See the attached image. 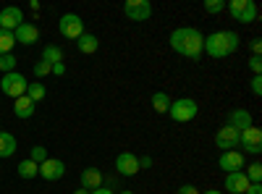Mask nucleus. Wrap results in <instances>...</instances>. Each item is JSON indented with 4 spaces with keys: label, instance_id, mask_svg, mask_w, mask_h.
Returning a JSON list of instances; mask_svg holds the SVG:
<instances>
[{
    "label": "nucleus",
    "instance_id": "3",
    "mask_svg": "<svg viewBox=\"0 0 262 194\" xmlns=\"http://www.w3.org/2000/svg\"><path fill=\"white\" fill-rule=\"evenodd\" d=\"M196 113H200V105H196V100H191V97L173 100L170 107H168V116L176 121V123H186V121H191Z\"/></svg>",
    "mask_w": 262,
    "mask_h": 194
},
{
    "label": "nucleus",
    "instance_id": "16",
    "mask_svg": "<svg viewBox=\"0 0 262 194\" xmlns=\"http://www.w3.org/2000/svg\"><path fill=\"white\" fill-rule=\"evenodd\" d=\"M247 186H249V179H247L244 170H236V174H226V189H228L231 194H244Z\"/></svg>",
    "mask_w": 262,
    "mask_h": 194
},
{
    "label": "nucleus",
    "instance_id": "20",
    "mask_svg": "<svg viewBox=\"0 0 262 194\" xmlns=\"http://www.w3.org/2000/svg\"><path fill=\"white\" fill-rule=\"evenodd\" d=\"M16 153V137L8 132H0V158H11Z\"/></svg>",
    "mask_w": 262,
    "mask_h": 194
},
{
    "label": "nucleus",
    "instance_id": "4",
    "mask_svg": "<svg viewBox=\"0 0 262 194\" xmlns=\"http://www.w3.org/2000/svg\"><path fill=\"white\" fill-rule=\"evenodd\" d=\"M228 13L233 16V21H238V24H252V21H257L259 8H257L254 0H231Z\"/></svg>",
    "mask_w": 262,
    "mask_h": 194
},
{
    "label": "nucleus",
    "instance_id": "8",
    "mask_svg": "<svg viewBox=\"0 0 262 194\" xmlns=\"http://www.w3.org/2000/svg\"><path fill=\"white\" fill-rule=\"evenodd\" d=\"M123 13L128 21H147L152 16V6H149V0H126Z\"/></svg>",
    "mask_w": 262,
    "mask_h": 194
},
{
    "label": "nucleus",
    "instance_id": "9",
    "mask_svg": "<svg viewBox=\"0 0 262 194\" xmlns=\"http://www.w3.org/2000/svg\"><path fill=\"white\" fill-rule=\"evenodd\" d=\"M215 147H221V153H228V149H238V132L233 126H221L215 134Z\"/></svg>",
    "mask_w": 262,
    "mask_h": 194
},
{
    "label": "nucleus",
    "instance_id": "34",
    "mask_svg": "<svg viewBox=\"0 0 262 194\" xmlns=\"http://www.w3.org/2000/svg\"><path fill=\"white\" fill-rule=\"evenodd\" d=\"M176 194H200V189H196L194 184H184V186H181Z\"/></svg>",
    "mask_w": 262,
    "mask_h": 194
},
{
    "label": "nucleus",
    "instance_id": "40",
    "mask_svg": "<svg viewBox=\"0 0 262 194\" xmlns=\"http://www.w3.org/2000/svg\"><path fill=\"white\" fill-rule=\"evenodd\" d=\"M205 194H223V191H221V189H207Z\"/></svg>",
    "mask_w": 262,
    "mask_h": 194
},
{
    "label": "nucleus",
    "instance_id": "24",
    "mask_svg": "<svg viewBox=\"0 0 262 194\" xmlns=\"http://www.w3.org/2000/svg\"><path fill=\"white\" fill-rule=\"evenodd\" d=\"M34 105L39 102V100H45V95H48V90H45V84H39V81H34V84H27V92H24Z\"/></svg>",
    "mask_w": 262,
    "mask_h": 194
},
{
    "label": "nucleus",
    "instance_id": "37",
    "mask_svg": "<svg viewBox=\"0 0 262 194\" xmlns=\"http://www.w3.org/2000/svg\"><path fill=\"white\" fill-rule=\"evenodd\" d=\"M50 74H55V76H63V74H66V66H63V63H55Z\"/></svg>",
    "mask_w": 262,
    "mask_h": 194
},
{
    "label": "nucleus",
    "instance_id": "14",
    "mask_svg": "<svg viewBox=\"0 0 262 194\" xmlns=\"http://www.w3.org/2000/svg\"><path fill=\"white\" fill-rule=\"evenodd\" d=\"M13 37H16V42H21V45H37L39 42V29L34 24H29V21H24V24L16 27Z\"/></svg>",
    "mask_w": 262,
    "mask_h": 194
},
{
    "label": "nucleus",
    "instance_id": "36",
    "mask_svg": "<svg viewBox=\"0 0 262 194\" xmlns=\"http://www.w3.org/2000/svg\"><path fill=\"white\" fill-rule=\"evenodd\" d=\"M244 194H262V184H249Z\"/></svg>",
    "mask_w": 262,
    "mask_h": 194
},
{
    "label": "nucleus",
    "instance_id": "29",
    "mask_svg": "<svg viewBox=\"0 0 262 194\" xmlns=\"http://www.w3.org/2000/svg\"><path fill=\"white\" fill-rule=\"evenodd\" d=\"M50 71H53L50 63H45V60H37V63H34V76H37V81L45 79V76H50Z\"/></svg>",
    "mask_w": 262,
    "mask_h": 194
},
{
    "label": "nucleus",
    "instance_id": "17",
    "mask_svg": "<svg viewBox=\"0 0 262 194\" xmlns=\"http://www.w3.org/2000/svg\"><path fill=\"white\" fill-rule=\"evenodd\" d=\"M228 126H233L236 132H244V128L252 126V116L249 111H244V107H236V111L228 113Z\"/></svg>",
    "mask_w": 262,
    "mask_h": 194
},
{
    "label": "nucleus",
    "instance_id": "10",
    "mask_svg": "<svg viewBox=\"0 0 262 194\" xmlns=\"http://www.w3.org/2000/svg\"><path fill=\"white\" fill-rule=\"evenodd\" d=\"M217 165H221L223 174H236V170H242V168H244L242 149H228V153H221V158H217Z\"/></svg>",
    "mask_w": 262,
    "mask_h": 194
},
{
    "label": "nucleus",
    "instance_id": "35",
    "mask_svg": "<svg viewBox=\"0 0 262 194\" xmlns=\"http://www.w3.org/2000/svg\"><path fill=\"white\" fill-rule=\"evenodd\" d=\"M149 165H152V158H149V155H142V158H139V170H144V168H149Z\"/></svg>",
    "mask_w": 262,
    "mask_h": 194
},
{
    "label": "nucleus",
    "instance_id": "26",
    "mask_svg": "<svg viewBox=\"0 0 262 194\" xmlns=\"http://www.w3.org/2000/svg\"><path fill=\"white\" fill-rule=\"evenodd\" d=\"M247 179H249V184H259L262 181V163H252V165H247Z\"/></svg>",
    "mask_w": 262,
    "mask_h": 194
},
{
    "label": "nucleus",
    "instance_id": "11",
    "mask_svg": "<svg viewBox=\"0 0 262 194\" xmlns=\"http://www.w3.org/2000/svg\"><path fill=\"white\" fill-rule=\"evenodd\" d=\"M18 24H24V13H21L18 6H8L0 11V29H6V32H16Z\"/></svg>",
    "mask_w": 262,
    "mask_h": 194
},
{
    "label": "nucleus",
    "instance_id": "1",
    "mask_svg": "<svg viewBox=\"0 0 262 194\" xmlns=\"http://www.w3.org/2000/svg\"><path fill=\"white\" fill-rule=\"evenodd\" d=\"M168 42H170V48L176 50L179 55H184L189 60H200L202 58V42H205V37H202L200 29H194V27H179V29L170 32Z\"/></svg>",
    "mask_w": 262,
    "mask_h": 194
},
{
    "label": "nucleus",
    "instance_id": "6",
    "mask_svg": "<svg viewBox=\"0 0 262 194\" xmlns=\"http://www.w3.org/2000/svg\"><path fill=\"white\" fill-rule=\"evenodd\" d=\"M58 29L66 39H79L84 34V21L79 13H63L58 18Z\"/></svg>",
    "mask_w": 262,
    "mask_h": 194
},
{
    "label": "nucleus",
    "instance_id": "18",
    "mask_svg": "<svg viewBox=\"0 0 262 194\" xmlns=\"http://www.w3.org/2000/svg\"><path fill=\"white\" fill-rule=\"evenodd\" d=\"M34 107H37V105H34L27 95H21V97L13 100V116H16V118H32V116H34Z\"/></svg>",
    "mask_w": 262,
    "mask_h": 194
},
{
    "label": "nucleus",
    "instance_id": "12",
    "mask_svg": "<svg viewBox=\"0 0 262 194\" xmlns=\"http://www.w3.org/2000/svg\"><path fill=\"white\" fill-rule=\"evenodd\" d=\"M116 170L121 176H137L139 174V158L134 153H121L116 158Z\"/></svg>",
    "mask_w": 262,
    "mask_h": 194
},
{
    "label": "nucleus",
    "instance_id": "27",
    "mask_svg": "<svg viewBox=\"0 0 262 194\" xmlns=\"http://www.w3.org/2000/svg\"><path fill=\"white\" fill-rule=\"evenodd\" d=\"M29 160H32V163H37V165H42V163L48 160V147H42V144L32 147V153H29Z\"/></svg>",
    "mask_w": 262,
    "mask_h": 194
},
{
    "label": "nucleus",
    "instance_id": "28",
    "mask_svg": "<svg viewBox=\"0 0 262 194\" xmlns=\"http://www.w3.org/2000/svg\"><path fill=\"white\" fill-rule=\"evenodd\" d=\"M0 71H6V74H13V71H16V58H13V53L0 55Z\"/></svg>",
    "mask_w": 262,
    "mask_h": 194
},
{
    "label": "nucleus",
    "instance_id": "22",
    "mask_svg": "<svg viewBox=\"0 0 262 194\" xmlns=\"http://www.w3.org/2000/svg\"><path fill=\"white\" fill-rule=\"evenodd\" d=\"M16 174H18L21 179H34V176L39 174V165L32 163V160L27 158V160H21V163L16 165Z\"/></svg>",
    "mask_w": 262,
    "mask_h": 194
},
{
    "label": "nucleus",
    "instance_id": "2",
    "mask_svg": "<svg viewBox=\"0 0 262 194\" xmlns=\"http://www.w3.org/2000/svg\"><path fill=\"white\" fill-rule=\"evenodd\" d=\"M238 45H242V37L231 29H223V32H212L205 37L202 53H207L210 58H228L238 50Z\"/></svg>",
    "mask_w": 262,
    "mask_h": 194
},
{
    "label": "nucleus",
    "instance_id": "25",
    "mask_svg": "<svg viewBox=\"0 0 262 194\" xmlns=\"http://www.w3.org/2000/svg\"><path fill=\"white\" fill-rule=\"evenodd\" d=\"M16 45V37L13 32H6V29H0V55H8Z\"/></svg>",
    "mask_w": 262,
    "mask_h": 194
},
{
    "label": "nucleus",
    "instance_id": "13",
    "mask_svg": "<svg viewBox=\"0 0 262 194\" xmlns=\"http://www.w3.org/2000/svg\"><path fill=\"white\" fill-rule=\"evenodd\" d=\"M63 174H66V163L63 160L48 158L45 163L39 165V176L45 179V181H58V179H63Z\"/></svg>",
    "mask_w": 262,
    "mask_h": 194
},
{
    "label": "nucleus",
    "instance_id": "23",
    "mask_svg": "<svg viewBox=\"0 0 262 194\" xmlns=\"http://www.w3.org/2000/svg\"><path fill=\"white\" fill-rule=\"evenodd\" d=\"M170 97H168V92H155L152 95V111L155 113H168V107H170Z\"/></svg>",
    "mask_w": 262,
    "mask_h": 194
},
{
    "label": "nucleus",
    "instance_id": "41",
    "mask_svg": "<svg viewBox=\"0 0 262 194\" xmlns=\"http://www.w3.org/2000/svg\"><path fill=\"white\" fill-rule=\"evenodd\" d=\"M74 194H90V191H86V189H76Z\"/></svg>",
    "mask_w": 262,
    "mask_h": 194
},
{
    "label": "nucleus",
    "instance_id": "30",
    "mask_svg": "<svg viewBox=\"0 0 262 194\" xmlns=\"http://www.w3.org/2000/svg\"><path fill=\"white\" fill-rule=\"evenodd\" d=\"M226 8V0H205V13H221Z\"/></svg>",
    "mask_w": 262,
    "mask_h": 194
},
{
    "label": "nucleus",
    "instance_id": "5",
    "mask_svg": "<svg viewBox=\"0 0 262 194\" xmlns=\"http://www.w3.org/2000/svg\"><path fill=\"white\" fill-rule=\"evenodd\" d=\"M27 79H24V74H18V71H13V74H3V79H0V92L3 95H8V97H21L27 92Z\"/></svg>",
    "mask_w": 262,
    "mask_h": 194
},
{
    "label": "nucleus",
    "instance_id": "21",
    "mask_svg": "<svg viewBox=\"0 0 262 194\" xmlns=\"http://www.w3.org/2000/svg\"><path fill=\"white\" fill-rule=\"evenodd\" d=\"M39 60H45L50 63V66H55V63H63V50L58 45H45L42 48V58Z\"/></svg>",
    "mask_w": 262,
    "mask_h": 194
},
{
    "label": "nucleus",
    "instance_id": "31",
    "mask_svg": "<svg viewBox=\"0 0 262 194\" xmlns=\"http://www.w3.org/2000/svg\"><path fill=\"white\" fill-rule=\"evenodd\" d=\"M249 69L254 71V76H262V55H252L249 58Z\"/></svg>",
    "mask_w": 262,
    "mask_h": 194
},
{
    "label": "nucleus",
    "instance_id": "43",
    "mask_svg": "<svg viewBox=\"0 0 262 194\" xmlns=\"http://www.w3.org/2000/svg\"><path fill=\"white\" fill-rule=\"evenodd\" d=\"M0 132H3V128H0Z\"/></svg>",
    "mask_w": 262,
    "mask_h": 194
},
{
    "label": "nucleus",
    "instance_id": "33",
    "mask_svg": "<svg viewBox=\"0 0 262 194\" xmlns=\"http://www.w3.org/2000/svg\"><path fill=\"white\" fill-rule=\"evenodd\" d=\"M249 48H252V55H262V39L254 37V39L249 42Z\"/></svg>",
    "mask_w": 262,
    "mask_h": 194
},
{
    "label": "nucleus",
    "instance_id": "19",
    "mask_svg": "<svg viewBox=\"0 0 262 194\" xmlns=\"http://www.w3.org/2000/svg\"><path fill=\"white\" fill-rule=\"evenodd\" d=\"M76 48H79V53H84V55H92V53H97V48H100V39L95 37V34H81L79 39H76Z\"/></svg>",
    "mask_w": 262,
    "mask_h": 194
},
{
    "label": "nucleus",
    "instance_id": "39",
    "mask_svg": "<svg viewBox=\"0 0 262 194\" xmlns=\"http://www.w3.org/2000/svg\"><path fill=\"white\" fill-rule=\"evenodd\" d=\"M29 8L37 13V11H39V0H32V3H29Z\"/></svg>",
    "mask_w": 262,
    "mask_h": 194
},
{
    "label": "nucleus",
    "instance_id": "32",
    "mask_svg": "<svg viewBox=\"0 0 262 194\" xmlns=\"http://www.w3.org/2000/svg\"><path fill=\"white\" fill-rule=\"evenodd\" d=\"M249 90H252V95H262V76H254L252 81H249Z\"/></svg>",
    "mask_w": 262,
    "mask_h": 194
},
{
    "label": "nucleus",
    "instance_id": "7",
    "mask_svg": "<svg viewBox=\"0 0 262 194\" xmlns=\"http://www.w3.org/2000/svg\"><path fill=\"white\" fill-rule=\"evenodd\" d=\"M238 147L247 149L249 155H259L262 153V132L257 126H249L244 132H238Z\"/></svg>",
    "mask_w": 262,
    "mask_h": 194
},
{
    "label": "nucleus",
    "instance_id": "38",
    "mask_svg": "<svg viewBox=\"0 0 262 194\" xmlns=\"http://www.w3.org/2000/svg\"><path fill=\"white\" fill-rule=\"evenodd\" d=\"M90 194H116V191H113V189H102V186H100V189H95V191H90Z\"/></svg>",
    "mask_w": 262,
    "mask_h": 194
},
{
    "label": "nucleus",
    "instance_id": "42",
    "mask_svg": "<svg viewBox=\"0 0 262 194\" xmlns=\"http://www.w3.org/2000/svg\"><path fill=\"white\" fill-rule=\"evenodd\" d=\"M121 194H134V191H121Z\"/></svg>",
    "mask_w": 262,
    "mask_h": 194
},
{
    "label": "nucleus",
    "instance_id": "15",
    "mask_svg": "<svg viewBox=\"0 0 262 194\" xmlns=\"http://www.w3.org/2000/svg\"><path fill=\"white\" fill-rule=\"evenodd\" d=\"M102 181H105V176H102L100 168H84V170H81V189L95 191V189L102 186Z\"/></svg>",
    "mask_w": 262,
    "mask_h": 194
}]
</instances>
